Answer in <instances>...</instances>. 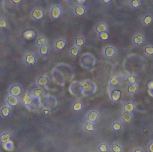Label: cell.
<instances>
[{"instance_id":"cell-10","label":"cell","mask_w":153,"mask_h":152,"mask_svg":"<svg viewBox=\"0 0 153 152\" xmlns=\"http://www.w3.org/2000/svg\"><path fill=\"white\" fill-rule=\"evenodd\" d=\"M94 31L98 35L104 32H109L108 25L105 22H99L94 27Z\"/></svg>"},{"instance_id":"cell-20","label":"cell","mask_w":153,"mask_h":152,"mask_svg":"<svg viewBox=\"0 0 153 152\" xmlns=\"http://www.w3.org/2000/svg\"><path fill=\"white\" fill-rule=\"evenodd\" d=\"M124 81L127 84L129 85L131 84L137 83L138 82V77L135 73H132L128 76H125Z\"/></svg>"},{"instance_id":"cell-33","label":"cell","mask_w":153,"mask_h":152,"mask_svg":"<svg viewBox=\"0 0 153 152\" xmlns=\"http://www.w3.org/2000/svg\"><path fill=\"white\" fill-rule=\"evenodd\" d=\"M43 90L41 88H37L34 90L32 96L36 99H38L43 94Z\"/></svg>"},{"instance_id":"cell-31","label":"cell","mask_w":153,"mask_h":152,"mask_svg":"<svg viewBox=\"0 0 153 152\" xmlns=\"http://www.w3.org/2000/svg\"><path fill=\"white\" fill-rule=\"evenodd\" d=\"M2 116L4 117H8L10 114V109L9 107L5 106L2 108L1 110Z\"/></svg>"},{"instance_id":"cell-22","label":"cell","mask_w":153,"mask_h":152,"mask_svg":"<svg viewBox=\"0 0 153 152\" xmlns=\"http://www.w3.org/2000/svg\"><path fill=\"white\" fill-rule=\"evenodd\" d=\"M127 91L129 95H134L136 94L138 91V85L137 83L131 84L128 85Z\"/></svg>"},{"instance_id":"cell-16","label":"cell","mask_w":153,"mask_h":152,"mask_svg":"<svg viewBox=\"0 0 153 152\" xmlns=\"http://www.w3.org/2000/svg\"><path fill=\"white\" fill-rule=\"evenodd\" d=\"M49 82V77L46 75L40 76L36 80L37 85L40 87H45L48 85Z\"/></svg>"},{"instance_id":"cell-32","label":"cell","mask_w":153,"mask_h":152,"mask_svg":"<svg viewBox=\"0 0 153 152\" xmlns=\"http://www.w3.org/2000/svg\"><path fill=\"white\" fill-rule=\"evenodd\" d=\"M111 150L113 152H122V148L120 144L115 142L111 145Z\"/></svg>"},{"instance_id":"cell-35","label":"cell","mask_w":153,"mask_h":152,"mask_svg":"<svg viewBox=\"0 0 153 152\" xmlns=\"http://www.w3.org/2000/svg\"><path fill=\"white\" fill-rule=\"evenodd\" d=\"M99 150L100 152H107L108 151V147L105 144H102L99 146Z\"/></svg>"},{"instance_id":"cell-38","label":"cell","mask_w":153,"mask_h":152,"mask_svg":"<svg viewBox=\"0 0 153 152\" xmlns=\"http://www.w3.org/2000/svg\"><path fill=\"white\" fill-rule=\"evenodd\" d=\"M147 151L148 152H153V140L149 142L147 145Z\"/></svg>"},{"instance_id":"cell-36","label":"cell","mask_w":153,"mask_h":152,"mask_svg":"<svg viewBox=\"0 0 153 152\" xmlns=\"http://www.w3.org/2000/svg\"><path fill=\"white\" fill-rule=\"evenodd\" d=\"M112 128L115 131H119L121 129V125L119 122H116L112 125Z\"/></svg>"},{"instance_id":"cell-13","label":"cell","mask_w":153,"mask_h":152,"mask_svg":"<svg viewBox=\"0 0 153 152\" xmlns=\"http://www.w3.org/2000/svg\"><path fill=\"white\" fill-rule=\"evenodd\" d=\"M25 62L29 66L35 65L37 62L36 56L33 53H28L25 56Z\"/></svg>"},{"instance_id":"cell-4","label":"cell","mask_w":153,"mask_h":152,"mask_svg":"<svg viewBox=\"0 0 153 152\" xmlns=\"http://www.w3.org/2000/svg\"><path fill=\"white\" fill-rule=\"evenodd\" d=\"M117 53V47L112 45L106 46L102 49L103 57L108 60H111L116 57Z\"/></svg>"},{"instance_id":"cell-2","label":"cell","mask_w":153,"mask_h":152,"mask_svg":"<svg viewBox=\"0 0 153 152\" xmlns=\"http://www.w3.org/2000/svg\"><path fill=\"white\" fill-rule=\"evenodd\" d=\"M63 13L62 6L57 3L52 4L49 9V17L53 20H57L61 19Z\"/></svg>"},{"instance_id":"cell-25","label":"cell","mask_w":153,"mask_h":152,"mask_svg":"<svg viewBox=\"0 0 153 152\" xmlns=\"http://www.w3.org/2000/svg\"><path fill=\"white\" fill-rule=\"evenodd\" d=\"M48 43L47 38L45 36H40L38 37L36 40V44L38 47L43 46Z\"/></svg>"},{"instance_id":"cell-39","label":"cell","mask_w":153,"mask_h":152,"mask_svg":"<svg viewBox=\"0 0 153 152\" xmlns=\"http://www.w3.org/2000/svg\"><path fill=\"white\" fill-rule=\"evenodd\" d=\"M73 108L75 110H79L82 108V104L80 102H76L74 105Z\"/></svg>"},{"instance_id":"cell-8","label":"cell","mask_w":153,"mask_h":152,"mask_svg":"<svg viewBox=\"0 0 153 152\" xmlns=\"http://www.w3.org/2000/svg\"><path fill=\"white\" fill-rule=\"evenodd\" d=\"M140 22L145 27H151L153 24V15L150 13H145L141 15Z\"/></svg>"},{"instance_id":"cell-12","label":"cell","mask_w":153,"mask_h":152,"mask_svg":"<svg viewBox=\"0 0 153 152\" xmlns=\"http://www.w3.org/2000/svg\"><path fill=\"white\" fill-rule=\"evenodd\" d=\"M135 103L133 101H129L126 102L123 106L124 112L133 114L135 109Z\"/></svg>"},{"instance_id":"cell-45","label":"cell","mask_w":153,"mask_h":152,"mask_svg":"<svg viewBox=\"0 0 153 152\" xmlns=\"http://www.w3.org/2000/svg\"><path fill=\"white\" fill-rule=\"evenodd\" d=\"M12 1H13V2L15 3H18L19 2L21 1L20 0H13Z\"/></svg>"},{"instance_id":"cell-9","label":"cell","mask_w":153,"mask_h":152,"mask_svg":"<svg viewBox=\"0 0 153 152\" xmlns=\"http://www.w3.org/2000/svg\"><path fill=\"white\" fill-rule=\"evenodd\" d=\"M88 11V7L84 4H76L73 9L74 14L78 17H82Z\"/></svg>"},{"instance_id":"cell-6","label":"cell","mask_w":153,"mask_h":152,"mask_svg":"<svg viewBox=\"0 0 153 152\" xmlns=\"http://www.w3.org/2000/svg\"><path fill=\"white\" fill-rule=\"evenodd\" d=\"M66 46H67V41L64 38H57L54 40V48L58 52H63L66 48Z\"/></svg>"},{"instance_id":"cell-21","label":"cell","mask_w":153,"mask_h":152,"mask_svg":"<svg viewBox=\"0 0 153 152\" xmlns=\"http://www.w3.org/2000/svg\"><path fill=\"white\" fill-rule=\"evenodd\" d=\"M34 98L32 95L25 94L22 96V100L24 105L27 107H30L32 105L34 102Z\"/></svg>"},{"instance_id":"cell-19","label":"cell","mask_w":153,"mask_h":152,"mask_svg":"<svg viewBox=\"0 0 153 152\" xmlns=\"http://www.w3.org/2000/svg\"><path fill=\"white\" fill-rule=\"evenodd\" d=\"M22 90L21 87L18 85H13L10 88V93L11 96L18 97L22 93Z\"/></svg>"},{"instance_id":"cell-15","label":"cell","mask_w":153,"mask_h":152,"mask_svg":"<svg viewBox=\"0 0 153 152\" xmlns=\"http://www.w3.org/2000/svg\"><path fill=\"white\" fill-rule=\"evenodd\" d=\"M70 90L73 94H76L78 93H82L81 82H75L71 85Z\"/></svg>"},{"instance_id":"cell-17","label":"cell","mask_w":153,"mask_h":152,"mask_svg":"<svg viewBox=\"0 0 153 152\" xmlns=\"http://www.w3.org/2000/svg\"><path fill=\"white\" fill-rule=\"evenodd\" d=\"M143 53L146 57H153V45L148 44L143 46Z\"/></svg>"},{"instance_id":"cell-3","label":"cell","mask_w":153,"mask_h":152,"mask_svg":"<svg viewBox=\"0 0 153 152\" xmlns=\"http://www.w3.org/2000/svg\"><path fill=\"white\" fill-rule=\"evenodd\" d=\"M146 40L145 33L143 31H138L134 34L131 38V42L135 47H140L145 44Z\"/></svg>"},{"instance_id":"cell-27","label":"cell","mask_w":153,"mask_h":152,"mask_svg":"<svg viewBox=\"0 0 153 152\" xmlns=\"http://www.w3.org/2000/svg\"><path fill=\"white\" fill-rule=\"evenodd\" d=\"M133 114L124 112L121 115V119L123 122L126 124H128L131 122L133 119Z\"/></svg>"},{"instance_id":"cell-28","label":"cell","mask_w":153,"mask_h":152,"mask_svg":"<svg viewBox=\"0 0 153 152\" xmlns=\"http://www.w3.org/2000/svg\"><path fill=\"white\" fill-rule=\"evenodd\" d=\"M7 103L9 106L13 107V106H16L18 104L19 100L17 97L11 95L7 99Z\"/></svg>"},{"instance_id":"cell-40","label":"cell","mask_w":153,"mask_h":152,"mask_svg":"<svg viewBox=\"0 0 153 152\" xmlns=\"http://www.w3.org/2000/svg\"><path fill=\"white\" fill-rule=\"evenodd\" d=\"M104 5H109L113 2L112 0H101L100 1Z\"/></svg>"},{"instance_id":"cell-43","label":"cell","mask_w":153,"mask_h":152,"mask_svg":"<svg viewBox=\"0 0 153 152\" xmlns=\"http://www.w3.org/2000/svg\"><path fill=\"white\" fill-rule=\"evenodd\" d=\"M133 152H145L143 149L141 148H137L135 149Z\"/></svg>"},{"instance_id":"cell-1","label":"cell","mask_w":153,"mask_h":152,"mask_svg":"<svg viewBox=\"0 0 153 152\" xmlns=\"http://www.w3.org/2000/svg\"><path fill=\"white\" fill-rule=\"evenodd\" d=\"M81 66L86 70H91L94 67L96 63V59L93 55L90 53L83 54L80 57Z\"/></svg>"},{"instance_id":"cell-7","label":"cell","mask_w":153,"mask_h":152,"mask_svg":"<svg viewBox=\"0 0 153 152\" xmlns=\"http://www.w3.org/2000/svg\"><path fill=\"white\" fill-rule=\"evenodd\" d=\"M32 18L37 21H42L45 19V11L40 7L35 8L31 12Z\"/></svg>"},{"instance_id":"cell-29","label":"cell","mask_w":153,"mask_h":152,"mask_svg":"<svg viewBox=\"0 0 153 152\" xmlns=\"http://www.w3.org/2000/svg\"><path fill=\"white\" fill-rule=\"evenodd\" d=\"M99 39L102 42H108L110 38V34L109 32H104L98 35Z\"/></svg>"},{"instance_id":"cell-30","label":"cell","mask_w":153,"mask_h":152,"mask_svg":"<svg viewBox=\"0 0 153 152\" xmlns=\"http://www.w3.org/2000/svg\"><path fill=\"white\" fill-rule=\"evenodd\" d=\"M23 35H24V38L26 39H31L34 38L36 35V33L33 30H28L25 31Z\"/></svg>"},{"instance_id":"cell-18","label":"cell","mask_w":153,"mask_h":152,"mask_svg":"<svg viewBox=\"0 0 153 152\" xmlns=\"http://www.w3.org/2000/svg\"><path fill=\"white\" fill-rule=\"evenodd\" d=\"M50 51V45L48 43L41 47H39V53L41 56L45 57L49 54Z\"/></svg>"},{"instance_id":"cell-14","label":"cell","mask_w":153,"mask_h":152,"mask_svg":"<svg viewBox=\"0 0 153 152\" xmlns=\"http://www.w3.org/2000/svg\"><path fill=\"white\" fill-rule=\"evenodd\" d=\"M128 5L130 9L139 10L143 6V1L141 0H129L128 2Z\"/></svg>"},{"instance_id":"cell-41","label":"cell","mask_w":153,"mask_h":152,"mask_svg":"<svg viewBox=\"0 0 153 152\" xmlns=\"http://www.w3.org/2000/svg\"><path fill=\"white\" fill-rule=\"evenodd\" d=\"M148 89L150 93H152L153 91V81L150 82L148 84Z\"/></svg>"},{"instance_id":"cell-11","label":"cell","mask_w":153,"mask_h":152,"mask_svg":"<svg viewBox=\"0 0 153 152\" xmlns=\"http://www.w3.org/2000/svg\"><path fill=\"white\" fill-rule=\"evenodd\" d=\"M122 91L117 88L111 89L110 91L111 99L114 102H117L122 97Z\"/></svg>"},{"instance_id":"cell-5","label":"cell","mask_w":153,"mask_h":152,"mask_svg":"<svg viewBox=\"0 0 153 152\" xmlns=\"http://www.w3.org/2000/svg\"><path fill=\"white\" fill-rule=\"evenodd\" d=\"M81 82L82 93H93L96 90V86L93 82L89 80H84Z\"/></svg>"},{"instance_id":"cell-34","label":"cell","mask_w":153,"mask_h":152,"mask_svg":"<svg viewBox=\"0 0 153 152\" xmlns=\"http://www.w3.org/2000/svg\"><path fill=\"white\" fill-rule=\"evenodd\" d=\"M97 114L94 111H92L89 114L88 116V119L90 121H94L97 119Z\"/></svg>"},{"instance_id":"cell-44","label":"cell","mask_w":153,"mask_h":152,"mask_svg":"<svg viewBox=\"0 0 153 152\" xmlns=\"http://www.w3.org/2000/svg\"><path fill=\"white\" fill-rule=\"evenodd\" d=\"M76 4H84L86 1L85 0H77L76 1Z\"/></svg>"},{"instance_id":"cell-42","label":"cell","mask_w":153,"mask_h":152,"mask_svg":"<svg viewBox=\"0 0 153 152\" xmlns=\"http://www.w3.org/2000/svg\"><path fill=\"white\" fill-rule=\"evenodd\" d=\"M85 128L88 131H91V130H93V127L92 124H91V123H88L85 126Z\"/></svg>"},{"instance_id":"cell-37","label":"cell","mask_w":153,"mask_h":152,"mask_svg":"<svg viewBox=\"0 0 153 152\" xmlns=\"http://www.w3.org/2000/svg\"><path fill=\"white\" fill-rule=\"evenodd\" d=\"M7 26V22L4 19H0V28H4Z\"/></svg>"},{"instance_id":"cell-26","label":"cell","mask_w":153,"mask_h":152,"mask_svg":"<svg viewBox=\"0 0 153 152\" xmlns=\"http://www.w3.org/2000/svg\"><path fill=\"white\" fill-rule=\"evenodd\" d=\"M81 48L76 46L74 45L73 46L71 47L70 50V54L71 56L72 57H76L79 55L81 51Z\"/></svg>"},{"instance_id":"cell-24","label":"cell","mask_w":153,"mask_h":152,"mask_svg":"<svg viewBox=\"0 0 153 152\" xmlns=\"http://www.w3.org/2000/svg\"><path fill=\"white\" fill-rule=\"evenodd\" d=\"M85 42L86 40L84 37L81 35H79L77 36L74 39V45L81 48L85 44Z\"/></svg>"},{"instance_id":"cell-23","label":"cell","mask_w":153,"mask_h":152,"mask_svg":"<svg viewBox=\"0 0 153 152\" xmlns=\"http://www.w3.org/2000/svg\"><path fill=\"white\" fill-rule=\"evenodd\" d=\"M120 82V80L116 76H112L109 80L108 85L111 90L117 88Z\"/></svg>"}]
</instances>
